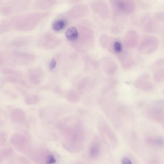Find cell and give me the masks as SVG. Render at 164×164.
<instances>
[{"label": "cell", "instance_id": "1", "mask_svg": "<svg viewBox=\"0 0 164 164\" xmlns=\"http://www.w3.org/2000/svg\"><path fill=\"white\" fill-rule=\"evenodd\" d=\"M159 44V40L156 37L153 36H147L140 43L139 51L144 55H151L156 51L158 47Z\"/></svg>", "mask_w": 164, "mask_h": 164}, {"label": "cell", "instance_id": "2", "mask_svg": "<svg viewBox=\"0 0 164 164\" xmlns=\"http://www.w3.org/2000/svg\"><path fill=\"white\" fill-rule=\"evenodd\" d=\"M135 84L137 88L145 91H149L153 87L150 80V76L147 73H144L140 76Z\"/></svg>", "mask_w": 164, "mask_h": 164}, {"label": "cell", "instance_id": "3", "mask_svg": "<svg viewBox=\"0 0 164 164\" xmlns=\"http://www.w3.org/2000/svg\"><path fill=\"white\" fill-rule=\"evenodd\" d=\"M149 118L155 122L161 123L164 118V113L160 108L155 107L148 111Z\"/></svg>", "mask_w": 164, "mask_h": 164}, {"label": "cell", "instance_id": "4", "mask_svg": "<svg viewBox=\"0 0 164 164\" xmlns=\"http://www.w3.org/2000/svg\"><path fill=\"white\" fill-rule=\"evenodd\" d=\"M66 38L71 41L76 40L78 37V34L77 29L74 27H70L67 29L65 32Z\"/></svg>", "mask_w": 164, "mask_h": 164}, {"label": "cell", "instance_id": "5", "mask_svg": "<svg viewBox=\"0 0 164 164\" xmlns=\"http://www.w3.org/2000/svg\"><path fill=\"white\" fill-rule=\"evenodd\" d=\"M66 22L63 19H57L53 23V29L55 31H59L63 29L66 25Z\"/></svg>", "mask_w": 164, "mask_h": 164}, {"label": "cell", "instance_id": "6", "mask_svg": "<svg viewBox=\"0 0 164 164\" xmlns=\"http://www.w3.org/2000/svg\"><path fill=\"white\" fill-rule=\"evenodd\" d=\"M154 80L157 82H161L164 80V69L160 68L156 70L153 76Z\"/></svg>", "mask_w": 164, "mask_h": 164}, {"label": "cell", "instance_id": "7", "mask_svg": "<svg viewBox=\"0 0 164 164\" xmlns=\"http://www.w3.org/2000/svg\"><path fill=\"white\" fill-rule=\"evenodd\" d=\"M99 151V149L98 146L97 144H93L90 148V154L93 157H96L98 155Z\"/></svg>", "mask_w": 164, "mask_h": 164}, {"label": "cell", "instance_id": "8", "mask_svg": "<svg viewBox=\"0 0 164 164\" xmlns=\"http://www.w3.org/2000/svg\"><path fill=\"white\" fill-rule=\"evenodd\" d=\"M164 65V58H161L157 60L151 67V69H156V70L160 68L159 67Z\"/></svg>", "mask_w": 164, "mask_h": 164}, {"label": "cell", "instance_id": "9", "mask_svg": "<svg viewBox=\"0 0 164 164\" xmlns=\"http://www.w3.org/2000/svg\"><path fill=\"white\" fill-rule=\"evenodd\" d=\"M12 151V149H11L10 148H5V149L3 150L2 151H1V157H2L3 159L5 158V157L6 158V157H8L11 155Z\"/></svg>", "mask_w": 164, "mask_h": 164}, {"label": "cell", "instance_id": "10", "mask_svg": "<svg viewBox=\"0 0 164 164\" xmlns=\"http://www.w3.org/2000/svg\"><path fill=\"white\" fill-rule=\"evenodd\" d=\"M114 49L117 52H120L122 50V47L121 43L118 42H115L114 45Z\"/></svg>", "mask_w": 164, "mask_h": 164}, {"label": "cell", "instance_id": "11", "mask_svg": "<svg viewBox=\"0 0 164 164\" xmlns=\"http://www.w3.org/2000/svg\"><path fill=\"white\" fill-rule=\"evenodd\" d=\"M155 16L159 20L164 21V12H159L156 13Z\"/></svg>", "mask_w": 164, "mask_h": 164}, {"label": "cell", "instance_id": "12", "mask_svg": "<svg viewBox=\"0 0 164 164\" xmlns=\"http://www.w3.org/2000/svg\"><path fill=\"white\" fill-rule=\"evenodd\" d=\"M122 164H133L130 160L127 158H123L122 159Z\"/></svg>", "mask_w": 164, "mask_h": 164}, {"label": "cell", "instance_id": "13", "mask_svg": "<svg viewBox=\"0 0 164 164\" xmlns=\"http://www.w3.org/2000/svg\"><path fill=\"white\" fill-rule=\"evenodd\" d=\"M56 65V62L55 60L54 59H52L49 65V67L51 69H54L55 67V66Z\"/></svg>", "mask_w": 164, "mask_h": 164}, {"label": "cell", "instance_id": "14", "mask_svg": "<svg viewBox=\"0 0 164 164\" xmlns=\"http://www.w3.org/2000/svg\"><path fill=\"white\" fill-rule=\"evenodd\" d=\"M161 123H162L164 126V118L161 122Z\"/></svg>", "mask_w": 164, "mask_h": 164}]
</instances>
